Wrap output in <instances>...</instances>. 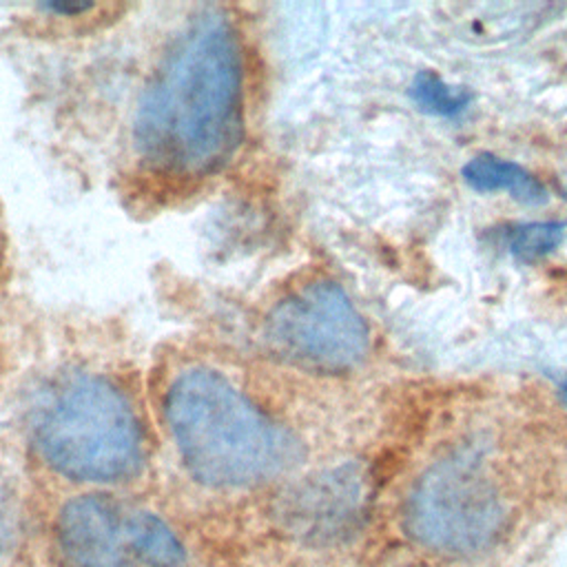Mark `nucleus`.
<instances>
[{"mask_svg": "<svg viewBox=\"0 0 567 567\" xmlns=\"http://www.w3.org/2000/svg\"><path fill=\"white\" fill-rule=\"evenodd\" d=\"M106 62V166L135 195L164 193L221 168L241 142L244 62L228 16L202 7L151 35V20L117 29ZM91 131V128H89Z\"/></svg>", "mask_w": 567, "mask_h": 567, "instance_id": "f257e3e1", "label": "nucleus"}, {"mask_svg": "<svg viewBox=\"0 0 567 567\" xmlns=\"http://www.w3.org/2000/svg\"><path fill=\"white\" fill-rule=\"evenodd\" d=\"M266 341L281 359L319 372L354 368L368 352V328L343 288L312 281L281 299L266 319Z\"/></svg>", "mask_w": 567, "mask_h": 567, "instance_id": "423d86ee", "label": "nucleus"}, {"mask_svg": "<svg viewBox=\"0 0 567 567\" xmlns=\"http://www.w3.org/2000/svg\"><path fill=\"white\" fill-rule=\"evenodd\" d=\"M410 100L430 115L452 117L465 111L472 102V95L463 86L447 84L441 75L434 71H421L414 75L410 84Z\"/></svg>", "mask_w": 567, "mask_h": 567, "instance_id": "9d476101", "label": "nucleus"}, {"mask_svg": "<svg viewBox=\"0 0 567 567\" xmlns=\"http://www.w3.org/2000/svg\"><path fill=\"white\" fill-rule=\"evenodd\" d=\"M16 441L40 489L151 492L157 434L142 381L122 363L64 354L18 392Z\"/></svg>", "mask_w": 567, "mask_h": 567, "instance_id": "f03ea898", "label": "nucleus"}, {"mask_svg": "<svg viewBox=\"0 0 567 567\" xmlns=\"http://www.w3.org/2000/svg\"><path fill=\"white\" fill-rule=\"evenodd\" d=\"M558 394H560V401L567 405V379L560 383V388H558Z\"/></svg>", "mask_w": 567, "mask_h": 567, "instance_id": "f8f14e48", "label": "nucleus"}, {"mask_svg": "<svg viewBox=\"0 0 567 567\" xmlns=\"http://www.w3.org/2000/svg\"><path fill=\"white\" fill-rule=\"evenodd\" d=\"M503 494L472 454H450L430 465L412 485L403 527L423 549L439 556H474L503 536Z\"/></svg>", "mask_w": 567, "mask_h": 567, "instance_id": "39448f33", "label": "nucleus"}, {"mask_svg": "<svg viewBox=\"0 0 567 567\" xmlns=\"http://www.w3.org/2000/svg\"><path fill=\"white\" fill-rule=\"evenodd\" d=\"M40 489L16 445H0V567H38Z\"/></svg>", "mask_w": 567, "mask_h": 567, "instance_id": "0eeeda50", "label": "nucleus"}, {"mask_svg": "<svg viewBox=\"0 0 567 567\" xmlns=\"http://www.w3.org/2000/svg\"><path fill=\"white\" fill-rule=\"evenodd\" d=\"M157 463L168 456L195 485L241 492L272 483L301 461V443L226 374L186 363L146 383Z\"/></svg>", "mask_w": 567, "mask_h": 567, "instance_id": "7ed1b4c3", "label": "nucleus"}, {"mask_svg": "<svg viewBox=\"0 0 567 567\" xmlns=\"http://www.w3.org/2000/svg\"><path fill=\"white\" fill-rule=\"evenodd\" d=\"M38 567L197 565L175 514L151 492L40 489Z\"/></svg>", "mask_w": 567, "mask_h": 567, "instance_id": "20e7f679", "label": "nucleus"}, {"mask_svg": "<svg viewBox=\"0 0 567 567\" xmlns=\"http://www.w3.org/2000/svg\"><path fill=\"white\" fill-rule=\"evenodd\" d=\"M361 485L357 476L341 472L330 474L317 485L297 494L290 509V523L306 538H332L343 534L361 509Z\"/></svg>", "mask_w": 567, "mask_h": 567, "instance_id": "6e6552de", "label": "nucleus"}, {"mask_svg": "<svg viewBox=\"0 0 567 567\" xmlns=\"http://www.w3.org/2000/svg\"><path fill=\"white\" fill-rule=\"evenodd\" d=\"M563 195H565V199H567V182H563Z\"/></svg>", "mask_w": 567, "mask_h": 567, "instance_id": "ddd939ff", "label": "nucleus"}, {"mask_svg": "<svg viewBox=\"0 0 567 567\" xmlns=\"http://www.w3.org/2000/svg\"><path fill=\"white\" fill-rule=\"evenodd\" d=\"M563 221H527L507 230V248L520 261H536L563 241Z\"/></svg>", "mask_w": 567, "mask_h": 567, "instance_id": "9b49d317", "label": "nucleus"}, {"mask_svg": "<svg viewBox=\"0 0 567 567\" xmlns=\"http://www.w3.org/2000/svg\"><path fill=\"white\" fill-rule=\"evenodd\" d=\"M463 177L467 186L478 193L503 190L527 206H538L549 199L547 188L527 168L489 153L472 157L463 166Z\"/></svg>", "mask_w": 567, "mask_h": 567, "instance_id": "1a4fd4ad", "label": "nucleus"}]
</instances>
